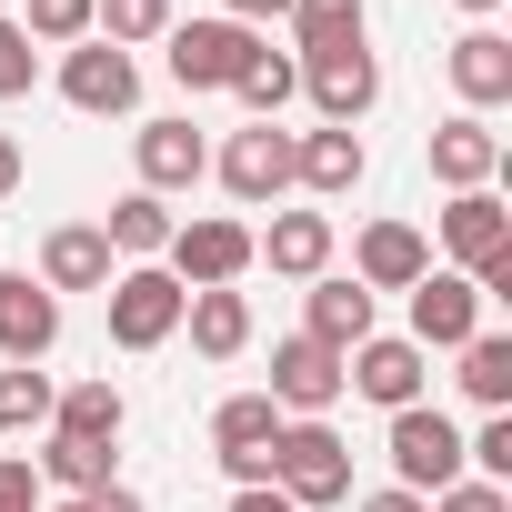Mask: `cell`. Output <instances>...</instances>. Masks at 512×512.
<instances>
[{"instance_id": "cell-17", "label": "cell", "mask_w": 512, "mask_h": 512, "mask_svg": "<svg viewBox=\"0 0 512 512\" xmlns=\"http://www.w3.org/2000/svg\"><path fill=\"white\" fill-rule=\"evenodd\" d=\"M131 161H141V191H191L211 171V151H201L191 121H141L131 131Z\"/></svg>"}, {"instance_id": "cell-32", "label": "cell", "mask_w": 512, "mask_h": 512, "mask_svg": "<svg viewBox=\"0 0 512 512\" xmlns=\"http://www.w3.org/2000/svg\"><path fill=\"white\" fill-rule=\"evenodd\" d=\"M31 81H41V51H31V31L11 11H0V101H21Z\"/></svg>"}, {"instance_id": "cell-40", "label": "cell", "mask_w": 512, "mask_h": 512, "mask_svg": "<svg viewBox=\"0 0 512 512\" xmlns=\"http://www.w3.org/2000/svg\"><path fill=\"white\" fill-rule=\"evenodd\" d=\"M11 191H21V141L0 131V201H11Z\"/></svg>"}, {"instance_id": "cell-43", "label": "cell", "mask_w": 512, "mask_h": 512, "mask_svg": "<svg viewBox=\"0 0 512 512\" xmlns=\"http://www.w3.org/2000/svg\"><path fill=\"white\" fill-rule=\"evenodd\" d=\"M462 11H502V0H462Z\"/></svg>"}, {"instance_id": "cell-5", "label": "cell", "mask_w": 512, "mask_h": 512, "mask_svg": "<svg viewBox=\"0 0 512 512\" xmlns=\"http://www.w3.org/2000/svg\"><path fill=\"white\" fill-rule=\"evenodd\" d=\"M211 171H221V191H231L241 211H262V201H282V191H292V131H282V121H251V131H231V141H221V161H211Z\"/></svg>"}, {"instance_id": "cell-21", "label": "cell", "mask_w": 512, "mask_h": 512, "mask_svg": "<svg viewBox=\"0 0 512 512\" xmlns=\"http://www.w3.org/2000/svg\"><path fill=\"white\" fill-rule=\"evenodd\" d=\"M362 131H302L292 141V181L302 191H322V201H342V191H362Z\"/></svg>"}, {"instance_id": "cell-3", "label": "cell", "mask_w": 512, "mask_h": 512, "mask_svg": "<svg viewBox=\"0 0 512 512\" xmlns=\"http://www.w3.org/2000/svg\"><path fill=\"white\" fill-rule=\"evenodd\" d=\"M181 282L171 272H151V262H131V272H111V342L121 352H161L171 332H181Z\"/></svg>"}, {"instance_id": "cell-14", "label": "cell", "mask_w": 512, "mask_h": 512, "mask_svg": "<svg viewBox=\"0 0 512 512\" xmlns=\"http://www.w3.org/2000/svg\"><path fill=\"white\" fill-rule=\"evenodd\" d=\"M51 302L61 292H111V241H101V221H61L51 241H41V272H31Z\"/></svg>"}, {"instance_id": "cell-10", "label": "cell", "mask_w": 512, "mask_h": 512, "mask_svg": "<svg viewBox=\"0 0 512 512\" xmlns=\"http://www.w3.org/2000/svg\"><path fill=\"white\" fill-rule=\"evenodd\" d=\"M272 402H282V412H302V422H322V412L342 402V352H332V342H312V332L272 342Z\"/></svg>"}, {"instance_id": "cell-44", "label": "cell", "mask_w": 512, "mask_h": 512, "mask_svg": "<svg viewBox=\"0 0 512 512\" xmlns=\"http://www.w3.org/2000/svg\"><path fill=\"white\" fill-rule=\"evenodd\" d=\"M0 11H11V0H0Z\"/></svg>"}, {"instance_id": "cell-13", "label": "cell", "mask_w": 512, "mask_h": 512, "mask_svg": "<svg viewBox=\"0 0 512 512\" xmlns=\"http://www.w3.org/2000/svg\"><path fill=\"white\" fill-rule=\"evenodd\" d=\"M342 392H362V402H382V412H412V402H422V352L372 332V342L342 352Z\"/></svg>"}, {"instance_id": "cell-35", "label": "cell", "mask_w": 512, "mask_h": 512, "mask_svg": "<svg viewBox=\"0 0 512 512\" xmlns=\"http://www.w3.org/2000/svg\"><path fill=\"white\" fill-rule=\"evenodd\" d=\"M432 512H512V492L502 482H452V492H432Z\"/></svg>"}, {"instance_id": "cell-26", "label": "cell", "mask_w": 512, "mask_h": 512, "mask_svg": "<svg viewBox=\"0 0 512 512\" xmlns=\"http://www.w3.org/2000/svg\"><path fill=\"white\" fill-rule=\"evenodd\" d=\"M51 432H61V442H121V392H111V382H71V392L51 402Z\"/></svg>"}, {"instance_id": "cell-7", "label": "cell", "mask_w": 512, "mask_h": 512, "mask_svg": "<svg viewBox=\"0 0 512 512\" xmlns=\"http://www.w3.org/2000/svg\"><path fill=\"white\" fill-rule=\"evenodd\" d=\"M61 101L91 111V121H111V111L141 101V61L111 51V41H71V51H61Z\"/></svg>"}, {"instance_id": "cell-8", "label": "cell", "mask_w": 512, "mask_h": 512, "mask_svg": "<svg viewBox=\"0 0 512 512\" xmlns=\"http://www.w3.org/2000/svg\"><path fill=\"white\" fill-rule=\"evenodd\" d=\"M251 272V231L241 221H181L171 231V282L181 292H231Z\"/></svg>"}, {"instance_id": "cell-25", "label": "cell", "mask_w": 512, "mask_h": 512, "mask_svg": "<svg viewBox=\"0 0 512 512\" xmlns=\"http://www.w3.org/2000/svg\"><path fill=\"white\" fill-rule=\"evenodd\" d=\"M292 41H302V61H332V51H362V0H292Z\"/></svg>"}, {"instance_id": "cell-1", "label": "cell", "mask_w": 512, "mask_h": 512, "mask_svg": "<svg viewBox=\"0 0 512 512\" xmlns=\"http://www.w3.org/2000/svg\"><path fill=\"white\" fill-rule=\"evenodd\" d=\"M272 492L292 512H322V502H352V442L332 422H282L272 442Z\"/></svg>"}, {"instance_id": "cell-16", "label": "cell", "mask_w": 512, "mask_h": 512, "mask_svg": "<svg viewBox=\"0 0 512 512\" xmlns=\"http://www.w3.org/2000/svg\"><path fill=\"white\" fill-rule=\"evenodd\" d=\"M422 272H432V241H422L412 221H372L362 251H352V282H362V292H412Z\"/></svg>"}, {"instance_id": "cell-42", "label": "cell", "mask_w": 512, "mask_h": 512, "mask_svg": "<svg viewBox=\"0 0 512 512\" xmlns=\"http://www.w3.org/2000/svg\"><path fill=\"white\" fill-rule=\"evenodd\" d=\"M41 512H91V502H41Z\"/></svg>"}, {"instance_id": "cell-15", "label": "cell", "mask_w": 512, "mask_h": 512, "mask_svg": "<svg viewBox=\"0 0 512 512\" xmlns=\"http://www.w3.org/2000/svg\"><path fill=\"white\" fill-rule=\"evenodd\" d=\"M251 262H272L282 282H322L332 272V211H282L272 231H251Z\"/></svg>"}, {"instance_id": "cell-37", "label": "cell", "mask_w": 512, "mask_h": 512, "mask_svg": "<svg viewBox=\"0 0 512 512\" xmlns=\"http://www.w3.org/2000/svg\"><path fill=\"white\" fill-rule=\"evenodd\" d=\"M362 512H432V502H422V492H402V482H392V492H362Z\"/></svg>"}, {"instance_id": "cell-6", "label": "cell", "mask_w": 512, "mask_h": 512, "mask_svg": "<svg viewBox=\"0 0 512 512\" xmlns=\"http://www.w3.org/2000/svg\"><path fill=\"white\" fill-rule=\"evenodd\" d=\"M272 442H282V402L272 392H231L221 412H211V452H221V472L251 492V482H272Z\"/></svg>"}, {"instance_id": "cell-38", "label": "cell", "mask_w": 512, "mask_h": 512, "mask_svg": "<svg viewBox=\"0 0 512 512\" xmlns=\"http://www.w3.org/2000/svg\"><path fill=\"white\" fill-rule=\"evenodd\" d=\"M272 11H292V0H221V21H241V31H251V21H272Z\"/></svg>"}, {"instance_id": "cell-33", "label": "cell", "mask_w": 512, "mask_h": 512, "mask_svg": "<svg viewBox=\"0 0 512 512\" xmlns=\"http://www.w3.org/2000/svg\"><path fill=\"white\" fill-rule=\"evenodd\" d=\"M91 11H101V0H31V41H91Z\"/></svg>"}, {"instance_id": "cell-45", "label": "cell", "mask_w": 512, "mask_h": 512, "mask_svg": "<svg viewBox=\"0 0 512 512\" xmlns=\"http://www.w3.org/2000/svg\"><path fill=\"white\" fill-rule=\"evenodd\" d=\"M0 462H11V452H0Z\"/></svg>"}, {"instance_id": "cell-20", "label": "cell", "mask_w": 512, "mask_h": 512, "mask_svg": "<svg viewBox=\"0 0 512 512\" xmlns=\"http://www.w3.org/2000/svg\"><path fill=\"white\" fill-rule=\"evenodd\" d=\"M492 171H502V141H492V121L452 111V121L432 131V181H442V191H482Z\"/></svg>"}, {"instance_id": "cell-12", "label": "cell", "mask_w": 512, "mask_h": 512, "mask_svg": "<svg viewBox=\"0 0 512 512\" xmlns=\"http://www.w3.org/2000/svg\"><path fill=\"white\" fill-rule=\"evenodd\" d=\"M302 91H312L322 131H352V121L382 101V61H372V51H332V61H302Z\"/></svg>"}, {"instance_id": "cell-27", "label": "cell", "mask_w": 512, "mask_h": 512, "mask_svg": "<svg viewBox=\"0 0 512 512\" xmlns=\"http://www.w3.org/2000/svg\"><path fill=\"white\" fill-rule=\"evenodd\" d=\"M462 392H472L482 412H512V342H502V332H472V342H462Z\"/></svg>"}, {"instance_id": "cell-22", "label": "cell", "mask_w": 512, "mask_h": 512, "mask_svg": "<svg viewBox=\"0 0 512 512\" xmlns=\"http://www.w3.org/2000/svg\"><path fill=\"white\" fill-rule=\"evenodd\" d=\"M171 201L161 191H121L111 201V221H101V241H111V262H151V251H171Z\"/></svg>"}, {"instance_id": "cell-4", "label": "cell", "mask_w": 512, "mask_h": 512, "mask_svg": "<svg viewBox=\"0 0 512 512\" xmlns=\"http://www.w3.org/2000/svg\"><path fill=\"white\" fill-rule=\"evenodd\" d=\"M392 472H402V492H452L462 482V432L432 412V402H412V412H392Z\"/></svg>"}, {"instance_id": "cell-39", "label": "cell", "mask_w": 512, "mask_h": 512, "mask_svg": "<svg viewBox=\"0 0 512 512\" xmlns=\"http://www.w3.org/2000/svg\"><path fill=\"white\" fill-rule=\"evenodd\" d=\"M231 512H292V502H282L272 482H251V492H231Z\"/></svg>"}, {"instance_id": "cell-41", "label": "cell", "mask_w": 512, "mask_h": 512, "mask_svg": "<svg viewBox=\"0 0 512 512\" xmlns=\"http://www.w3.org/2000/svg\"><path fill=\"white\" fill-rule=\"evenodd\" d=\"M91 512H151V502H141V492H121V482H111V492H91Z\"/></svg>"}, {"instance_id": "cell-36", "label": "cell", "mask_w": 512, "mask_h": 512, "mask_svg": "<svg viewBox=\"0 0 512 512\" xmlns=\"http://www.w3.org/2000/svg\"><path fill=\"white\" fill-rule=\"evenodd\" d=\"M0 512H41V482H31V462H21V452L0 462Z\"/></svg>"}, {"instance_id": "cell-23", "label": "cell", "mask_w": 512, "mask_h": 512, "mask_svg": "<svg viewBox=\"0 0 512 512\" xmlns=\"http://www.w3.org/2000/svg\"><path fill=\"white\" fill-rule=\"evenodd\" d=\"M312 342H332V352H352V342H372V292L352 282V272H322L312 282V322H302Z\"/></svg>"}, {"instance_id": "cell-31", "label": "cell", "mask_w": 512, "mask_h": 512, "mask_svg": "<svg viewBox=\"0 0 512 512\" xmlns=\"http://www.w3.org/2000/svg\"><path fill=\"white\" fill-rule=\"evenodd\" d=\"M91 31H101L111 51H131V41H161V31H171V0H101V11H91Z\"/></svg>"}, {"instance_id": "cell-24", "label": "cell", "mask_w": 512, "mask_h": 512, "mask_svg": "<svg viewBox=\"0 0 512 512\" xmlns=\"http://www.w3.org/2000/svg\"><path fill=\"white\" fill-rule=\"evenodd\" d=\"M181 322H191V352H201V362L251 352V302H241V292H191V302H181Z\"/></svg>"}, {"instance_id": "cell-34", "label": "cell", "mask_w": 512, "mask_h": 512, "mask_svg": "<svg viewBox=\"0 0 512 512\" xmlns=\"http://www.w3.org/2000/svg\"><path fill=\"white\" fill-rule=\"evenodd\" d=\"M462 462H482V482H512V412H492V422L462 442Z\"/></svg>"}, {"instance_id": "cell-2", "label": "cell", "mask_w": 512, "mask_h": 512, "mask_svg": "<svg viewBox=\"0 0 512 512\" xmlns=\"http://www.w3.org/2000/svg\"><path fill=\"white\" fill-rule=\"evenodd\" d=\"M171 81L181 91H231L251 71V51H262V31H241V21H171Z\"/></svg>"}, {"instance_id": "cell-11", "label": "cell", "mask_w": 512, "mask_h": 512, "mask_svg": "<svg viewBox=\"0 0 512 512\" xmlns=\"http://www.w3.org/2000/svg\"><path fill=\"white\" fill-rule=\"evenodd\" d=\"M442 251L462 262V282H482L492 262H512V211L492 191H452L442 201Z\"/></svg>"}, {"instance_id": "cell-28", "label": "cell", "mask_w": 512, "mask_h": 512, "mask_svg": "<svg viewBox=\"0 0 512 512\" xmlns=\"http://www.w3.org/2000/svg\"><path fill=\"white\" fill-rule=\"evenodd\" d=\"M41 472H51L71 502H91V492H111V442H61V432H51V442H41Z\"/></svg>"}, {"instance_id": "cell-30", "label": "cell", "mask_w": 512, "mask_h": 512, "mask_svg": "<svg viewBox=\"0 0 512 512\" xmlns=\"http://www.w3.org/2000/svg\"><path fill=\"white\" fill-rule=\"evenodd\" d=\"M231 91L251 101V121H282V101L302 91V61H282V51H251V71H241Z\"/></svg>"}, {"instance_id": "cell-19", "label": "cell", "mask_w": 512, "mask_h": 512, "mask_svg": "<svg viewBox=\"0 0 512 512\" xmlns=\"http://www.w3.org/2000/svg\"><path fill=\"white\" fill-rule=\"evenodd\" d=\"M452 91H462L472 121L502 111V101H512V41H502V31H462V41H452Z\"/></svg>"}, {"instance_id": "cell-9", "label": "cell", "mask_w": 512, "mask_h": 512, "mask_svg": "<svg viewBox=\"0 0 512 512\" xmlns=\"http://www.w3.org/2000/svg\"><path fill=\"white\" fill-rule=\"evenodd\" d=\"M472 332H482V292H472L462 272H422V282H412V332H402V342H412V352H462Z\"/></svg>"}, {"instance_id": "cell-18", "label": "cell", "mask_w": 512, "mask_h": 512, "mask_svg": "<svg viewBox=\"0 0 512 512\" xmlns=\"http://www.w3.org/2000/svg\"><path fill=\"white\" fill-rule=\"evenodd\" d=\"M61 342V302L31 282V272H0V352L11 362H41Z\"/></svg>"}, {"instance_id": "cell-29", "label": "cell", "mask_w": 512, "mask_h": 512, "mask_svg": "<svg viewBox=\"0 0 512 512\" xmlns=\"http://www.w3.org/2000/svg\"><path fill=\"white\" fill-rule=\"evenodd\" d=\"M51 372H31V362H11V372H0V442H11V432H51Z\"/></svg>"}]
</instances>
